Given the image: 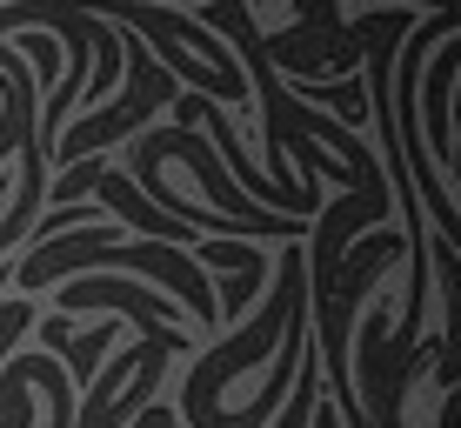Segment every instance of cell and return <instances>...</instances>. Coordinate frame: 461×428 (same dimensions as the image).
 <instances>
[{
    "label": "cell",
    "instance_id": "5",
    "mask_svg": "<svg viewBox=\"0 0 461 428\" xmlns=\"http://www.w3.org/2000/svg\"><path fill=\"white\" fill-rule=\"evenodd\" d=\"M308 428H341V415H335V402H328V395H314V415H308Z\"/></svg>",
    "mask_w": 461,
    "mask_h": 428
},
{
    "label": "cell",
    "instance_id": "1",
    "mask_svg": "<svg viewBox=\"0 0 461 428\" xmlns=\"http://www.w3.org/2000/svg\"><path fill=\"white\" fill-rule=\"evenodd\" d=\"M140 141H148L154 154H174V161H181V168L201 181V195H208V201H221V214H228V221H241L248 234H275V241H308V234H314V221H308V214H261V208H254V201L241 195V187L228 181L221 154H214V148H208V141H201L194 128H148Z\"/></svg>",
    "mask_w": 461,
    "mask_h": 428
},
{
    "label": "cell",
    "instance_id": "2",
    "mask_svg": "<svg viewBox=\"0 0 461 428\" xmlns=\"http://www.w3.org/2000/svg\"><path fill=\"white\" fill-rule=\"evenodd\" d=\"M281 87H288L294 101H335V114H341L348 134L368 128V81H335V87H328V81H281Z\"/></svg>",
    "mask_w": 461,
    "mask_h": 428
},
{
    "label": "cell",
    "instance_id": "4",
    "mask_svg": "<svg viewBox=\"0 0 461 428\" xmlns=\"http://www.w3.org/2000/svg\"><path fill=\"white\" fill-rule=\"evenodd\" d=\"M314 395H321V369H314V355H301V369H294V402H288V415H281V428H308Z\"/></svg>",
    "mask_w": 461,
    "mask_h": 428
},
{
    "label": "cell",
    "instance_id": "3",
    "mask_svg": "<svg viewBox=\"0 0 461 428\" xmlns=\"http://www.w3.org/2000/svg\"><path fill=\"white\" fill-rule=\"evenodd\" d=\"M7 41L21 47V54H34V68H41V74H34V87H41V94H54V87H60V41L47 34V27H21V34H7Z\"/></svg>",
    "mask_w": 461,
    "mask_h": 428
}]
</instances>
